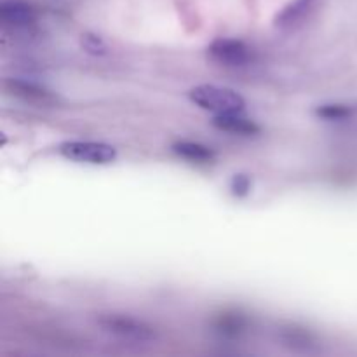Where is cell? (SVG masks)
<instances>
[{"instance_id": "10", "label": "cell", "mask_w": 357, "mask_h": 357, "mask_svg": "<svg viewBox=\"0 0 357 357\" xmlns=\"http://www.w3.org/2000/svg\"><path fill=\"white\" fill-rule=\"evenodd\" d=\"M312 6V0H296L295 3H293L289 9H286V13L282 14L281 21H284V23L291 24L293 21L300 20V17L305 14V10L309 9V7Z\"/></svg>"}, {"instance_id": "4", "label": "cell", "mask_w": 357, "mask_h": 357, "mask_svg": "<svg viewBox=\"0 0 357 357\" xmlns=\"http://www.w3.org/2000/svg\"><path fill=\"white\" fill-rule=\"evenodd\" d=\"M209 58L227 68H243L251 65L255 58L253 49L237 38H216L208 47Z\"/></svg>"}, {"instance_id": "8", "label": "cell", "mask_w": 357, "mask_h": 357, "mask_svg": "<svg viewBox=\"0 0 357 357\" xmlns=\"http://www.w3.org/2000/svg\"><path fill=\"white\" fill-rule=\"evenodd\" d=\"M171 149H173V152L178 157H181L185 160H190V162L209 164L216 159L215 150L199 142H190V139H181V142L173 143Z\"/></svg>"}, {"instance_id": "5", "label": "cell", "mask_w": 357, "mask_h": 357, "mask_svg": "<svg viewBox=\"0 0 357 357\" xmlns=\"http://www.w3.org/2000/svg\"><path fill=\"white\" fill-rule=\"evenodd\" d=\"M7 93L10 96L17 98V100L24 101L28 105H35V107H45L51 108L58 105V96H56L52 91L45 89L44 86L37 82H31V80H23L17 79V77H9L3 82Z\"/></svg>"}, {"instance_id": "2", "label": "cell", "mask_w": 357, "mask_h": 357, "mask_svg": "<svg viewBox=\"0 0 357 357\" xmlns=\"http://www.w3.org/2000/svg\"><path fill=\"white\" fill-rule=\"evenodd\" d=\"M188 96H190L192 103L215 115L244 112V107H246V101L237 91L230 89V87L215 86V84H201V86L192 87Z\"/></svg>"}, {"instance_id": "9", "label": "cell", "mask_w": 357, "mask_h": 357, "mask_svg": "<svg viewBox=\"0 0 357 357\" xmlns=\"http://www.w3.org/2000/svg\"><path fill=\"white\" fill-rule=\"evenodd\" d=\"M316 115L324 121H342L351 117V108L345 105H323L316 110Z\"/></svg>"}, {"instance_id": "6", "label": "cell", "mask_w": 357, "mask_h": 357, "mask_svg": "<svg viewBox=\"0 0 357 357\" xmlns=\"http://www.w3.org/2000/svg\"><path fill=\"white\" fill-rule=\"evenodd\" d=\"M0 21L10 30H30L37 24V10L26 0H3L0 3Z\"/></svg>"}, {"instance_id": "1", "label": "cell", "mask_w": 357, "mask_h": 357, "mask_svg": "<svg viewBox=\"0 0 357 357\" xmlns=\"http://www.w3.org/2000/svg\"><path fill=\"white\" fill-rule=\"evenodd\" d=\"M96 324L103 333L124 342V344L145 345L157 340V331L152 324L128 314H101Z\"/></svg>"}, {"instance_id": "3", "label": "cell", "mask_w": 357, "mask_h": 357, "mask_svg": "<svg viewBox=\"0 0 357 357\" xmlns=\"http://www.w3.org/2000/svg\"><path fill=\"white\" fill-rule=\"evenodd\" d=\"M59 153L65 159L80 164H94L107 166L117 159V150L103 142H89V139H70L59 145Z\"/></svg>"}, {"instance_id": "7", "label": "cell", "mask_w": 357, "mask_h": 357, "mask_svg": "<svg viewBox=\"0 0 357 357\" xmlns=\"http://www.w3.org/2000/svg\"><path fill=\"white\" fill-rule=\"evenodd\" d=\"M213 126L220 131L232 132L241 136H255L260 135L261 128L253 119L244 117L243 112H229V114H218L213 119Z\"/></svg>"}, {"instance_id": "11", "label": "cell", "mask_w": 357, "mask_h": 357, "mask_svg": "<svg viewBox=\"0 0 357 357\" xmlns=\"http://www.w3.org/2000/svg\"><path fill=\"white\" fill-rule=\"evenodd\" d=\"M232 190L234 194L243 197V195H248L251 190V181L246 174H236L232 180Z\"/></svg>"}]
</instances>
